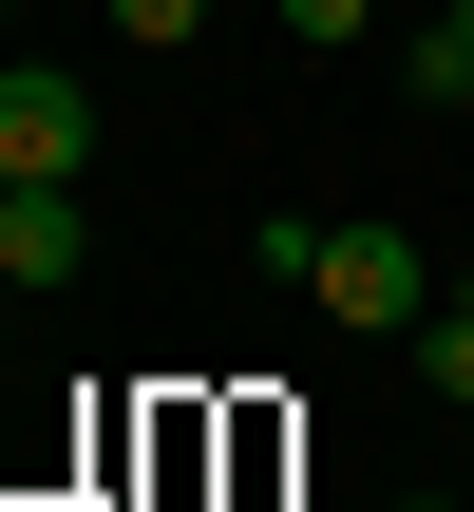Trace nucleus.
Returning <instances> with one entry per match:
<instances>
[{
	"label": "nucleus",
	"mask_w": 474,
	"mask_h": 512,
	"mask_svg": "<svg viewBox=\"0 0 474 512\" xmlns=\"http://www.w3.org/2000/svg\"><path fill=\"white\" fill-rule=\"evenodd\" d=\"M76 266H95L76 190H0V285H76Z\"/></svg>",
	"instance_id": "obj_3"
},
{
	"label": "nucleus",
	"mask_w": 474,
	"mask_h": 512,
	"mask_svg": "<svg viewBox=\"0 0 474 512\" xmlns=\"http://www.w3.org/2000/svg\"><path fill=\"white\" fill-rule=\"evenodd\" d=\"M399 76H418V95H437V114H456V95H474V0H437V38H418V57H399Z\"/></svg>",
	"instance_id": "obj_4"
},
{
	"label": "nucleus",
	"mask_w": 474,
	"mask_h": 512,
	"mask_svg": "<svg viewBox=\"0 0 474 512\" xmlns=\"http://www.w3.org/2000/svg\"><path fill=\"white\" fill-rule=\"evenodd\" d=\"M456 323H474V247H456Z\"/></svg>",
	"instance_id": "obj_8"
},
{
	"label": "nucleus",
	"mask_w": 474,
	"mask_h": 512,
	"mask_svg": "<svg viewBox=\"0 0 474 512\" xmlns=\"http://www.w3.org/2000/svg\"><path fill=\"white\" fill-rule=\"evenodd\" d=\"M418 512H437V494H418Z\"/></svg>",
	"instance_id": "obj_11"
},
{
	"label": "nucleus",
	"mask_w": 474,
	"mask_h": 512,
	"mask_svg": "<svg viewBox=\"0 0 474 512\" xmlns=\"http://www.w3.org/2000/svg\"><path fill=\"white\" fill-rule=\"evenodd\" d=\"M266 266H285L323 323H361V342H418V323H437V247H418V228H380V209H342V228H304V209H285V228H266Z\"/></svg>",
	"instance_id": "obj_1"
},
{
	"label": "nucleus",
	"mask_w": 474,
	"mask_h": 512,
	"mask_svg": "<svg viewBox=\"0 0 474 512\" xmlns=\"http://www.w3.org/2000/svg\"><path fill=\"white\" fill-rule=\"evenodd\" d=\"M114 38H133V57H190V38H209V0H114Z\"/></svg>",
	"instance_id": "obj_6"
},
{
	"label": "nucleus",
	"mask_w": 474,
	"mask_h": 512,
	"mask_svg": "<svg viewBox=\"0 0 474 512\" xmlns=\"http://www.w3.org/2000/svg\"><path fill=\"white\" fill-rule=\"evenodd\" d=\"M0 57H19V0H0Z\"/></svg>",
	"instance_id": "obj_9"
},
{
	"label": "nucleus",
	"mask_w": 474,
	"mask_h": 512,
	"mask_svg": "<svg viewBox=\"0 0 474 512\" xmlns=\"http://www.w3.org/2000/svg\"><path fill=\"white\" fill-rule=\"evenodd\" d=\"M418 380H437V399H456V437H474V323H456V304H437V323H418Z\"/></svg>",
	"instance_id": "obj_5"
},
{
	"label": "nucleus",
	"mask_w": 474,
	"mask_h": 512,
	"mask_svg": "<svg viewBox=\"0 0 474 512\" xmlns=\"http://www.w3.org/2000/svg\"><path fill=\"white\" fill-rule=\"evenodd\" d=\"M456 114H474V95H456Z\"/></svg>",
	"instance_id": "obj_12"
},
{
	"label": "nucleus",
	"mask_w": 474,
	"mask_h": 512,
	"mask_svg": "<svg viewBox=\"0 0 474 512\" xmlns=\"http://www.w3.org/2000/svg\"><path fill=\"white\" fill-rule=\"evenodd\" d=\"M361 19H380V0H285V38H304V57H323V38H361Z\"/></svg>",
	"instance_id": "obj_7"
},
{
	"label": "nucleus",
	"mask_w": 474,
	"mask_h": 512,
	"mask_svg": "<svg viewBox=\"0 0 474 512\" xmlns=\"http://www.w3.org/2000/svg\"><path fill=\"white\" fill-rule=\"evenodd\" d=\"M95 171V95L57 57H0V190H76Z\"/></svg>",
	"instance_id": "obj_2"
},
{
	"label": "nucleus",
	"mask_w": 474,
	"mask_h": 512,
	"mask_svg": "<svg viewBox=\"0 0 474 512\" xmlns=\"http://www.w3.org/2000/svg\"><path fill=\"white\" fill-rule=\"evenodd\" d=\"M0 512H38V494H0Z\"/></svg>",
	"instance_id": "obj_10"
}]
</instances>
